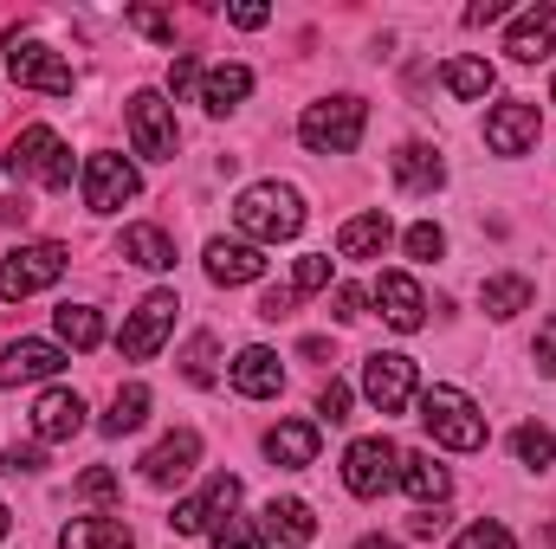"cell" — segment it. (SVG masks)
Segmentation results:
<instances>
[{
	"mask_svg": "<svg viewBox=\"0 0 556 549\" xmlns=\"http://www.w3.org/2000/svg\"><path fill=\"white\" fill-rule=\"evenodd\" d=\"M389 240H395V227H389L382 207H376V214H356V220L337 227V253H343V259H382Z\"/></svg>",
	"mask_w": 556,
	"mask_h": 549,
	"instance_id": "d6986e66",
	"label": "cell"
},
{
	"mask_svg": "<svg viewBox=\"0 0 556 549\" xmlns=\"http://www.w3.org/2000/svg\"><path fill=\"white\" fill-rule=\"evenodd\" d=\"M59 549H130V524L124 518H72L59 531Z\"/></svg>",
	"mask_w": 556,
	"mask_h": 549,
	"instance_id": "d4e9b609",
	"label": "cell"
},
{
	"mask_svg": "<svg viewBox=\"0 0 556 549\" xmlns=\"http://www.w3.org/2000/svg\"><path fill=\"white\" fill-rule=\"evenodd\" d=\"M233 388L247 395V401H273L278 388H285V362H278L273 349H240V362H233Z\"/></svg>",
	"mask_w": 556,
	"mask_h": 549,
	"instance_id": "ffe728a7",
	"label": "cell"
},
{
	"mask_svg": "<svg viewBox=\"0 0 556 549\" xmlns=\"http://www.w3.org/2000/svg\"><path fill=\"white\" fill-rule=\"evenodd\" d=\"M330 304H337V317H343V323H356V317H363V291H356V284H337V291H330Z\"/></svg>",
	"mask_w": 556,
	"mask_h": 549,
	"instance_id": "bcb514c9",
	"label": "cell"
},
{
	"mask_svg": "<svg viewBox=\"0 0 556 549\" xmlns=\"http://www.w3.org/2000/svg\"><path fill=\"white\" fill-rule=\"evenodd\" d=\"M389 168H395V181H402L408 194H433V188L446 181V162H440L427 142H408V149H395V162H389Z\"/></svg>",
	"mask_w": 556,
	"mask_h": 549,
	"instance_id": "cb8c5ba5",
	"label": "cell"
},
{
	"mask_svg": "<svg viewBox=\"0 0 556 549\" xmlns=\"http://www.w3.org/2000/svg\"><path fill=\"white\" fill-rule=\"evenodd\" d=\"M291 310H298V291H291V284H273V291L260 297V317H266V323H278V317H291Z\"/></svg>",
	"mask_w": 556,
	"mask_h": 549,
	"instance_id": "f6af8a7d",
	"label": "cell"
},
{
	"mask_svg": "<svg viewBox=\"0 0 556 549\" xmlns=\"http://www.w3.org/2000/svg\"><path fill=\"white\" fill-rule=\"evenodd\" d=\"M7 531H13V518H7V505H0V537H7Z\"/></svg>",
	"mask_w": 556,
	"mask_h": 549,
	"instance_id": "f5cc1de1",
	"label": "cell"
},
{
	"mask_svg": "<svg viewBox=\"0 0 556 549\" xmlns=\"http://www.w3.org/2000/svg\"><path fill=\"white\" fill-rule=\"evenodd\" d=\"M207 278L214 284H253V278H266V253L247 240H207Z\"/></svg>",
	"mask_w": 556,
	"mask_h": 549,
	"instance_id": "ac0fdd59",
	"label": "cell"
},
{
	"mask_svg": "<svg viewBox=\"0 0 556 549\" xmlns=\"http://www.w3.org/2000/svg\"><path fill=\"white\" fill-rule=\"evenodd\" d=\"M415 505H446V491H453V472L440 465V459H427V452H402V478H395Z\"/></svg>",
	"mask_w": 556,
	"mask_h": 549,
	"instance_id": "603a6c76",
	"label": "cell"
},
{
	"mask_svg": "<svg viewBox=\"0 0 556 549\" xmlns=\"http://www.w3.org/2000/svg\"><path fill=\"white\" fill-rule=\"evenodd\" d=\"M137 168L124 162V155H91L85 162V207L91 214H117L124 201H137Z\"/></svg>",
	"mask_w": 556,
	"mask_h": 549,
	"instance_id": "7c38bea8",
	"label": "cell"
},
{
	"mask_svg": "<svg viewBox=\"0 0 556 549\" xmlns=\"http://www.w3.org/2000/svg\"><path fill=\"white\" fill-rule=\"evenodd\" d=\"M479 304H485V317H518V310H531V278L525 272H498L479 284Z\"/></svg>",
	"mask_w": 556,
	"mask_h": 549,
	"instance_id": "f546056e",
	"label": "cell"
},
{
	"mask_svg": "<svg viewBox=\"0 0 556 549\" xmlns=\"http://www.w3.org/2000/svg\"><path fill=\"white\" fill-rule=\"evenodd\" d=\"M233 511H240V478H233V472H220L201 498H181V505H175L168 531H175V537H194V531H207V524H227Z\"/></svg>",
	"mask_w": 556,
	"mask_h": 549,
	"instance_id": "8fae6325",
	"label": "cell"
},
{
	"mask_svg": "<svg viewBox=\"0 0 556 549\" xmlns=\"http://www.w3.org/2000/svg\"><path fill=\"white\" fill-rule=\"evenodd\" d=\"M247 91H253V72H247V65H214V72L201 78V104H207V117H227Z\"/></svg>",
	"mask_w": 556,
	"mask_h": 549,
	"instance_id": "83f0119b",
	"label": "cell"
},
{
	"mask_svg": "<svg viewBox=\"0 0 556 549\" xmlns=\"http://www.w3.org/2000/svg\"><path fill=\"white\" fill-rule=\"evenodd\" d=\"M194 459H201V433L181 426V433H168V439H155V446L142 452V478H149V485H175V478L194 472Z\"/></svg>",
	"mask_w": 556,
	"mask_h": 549,
	"instance_id": "5bb4252c",
	"label": "cell"
},
{
	"mask_svg": "<svg viewBox=\"0 0 556 549\" xmlns=\"http://www.w3.org/2000/svg\"><path fill=\"white\" fill-rule=\"evenodd\" d=\"M124 117H130V142H137V155H149V162H175L181 130H175V111H168L162 91H137Z\"/></svg>",
	"mask_w": 556,
	"mask_h": 549,
	"instance_id": "ba28073f",
	"label": "cell"
},
{
	"mask_svg": "<svg viewBox=\"0 0 556 549\" xmlns=\"http://www.w3.org/2000/svg\"><path fill=\"white\" fill-rule=\"evenodd\" d=\"M376 304H382V323L389 330H420L427 323V297L408 272H382L376 278Z\"/></svg>",
	"mask_w": 556,
	"mask_h": 549,
	"instance_id": "e0dca14e",
	"label": "cell"
},
{
	"mask_svg": "<svg viewBox=\"0 0 556 549\" xmlns=\"http://www.w3.org/2000/svg\"><path fill=\"white\" fill-rule=\"evenodd\" d=\"M52 330H59V343H72V349H98V343H104V317H98L91 304H59V310H52Z\"/></svg>",
	"mask_w": 556,
	"mask_h": 549,
	"instance_id": "4dcf8cb0",
	"label": "cell"
},
{
	"mask_svg": "<svg viewBox=\"0 0 556 549\" xmlns=\"http://www.w3.org/2000/svg\"><path fill=\"white\" fill-rule=\"evenodd\" d=\"M7 72H13V85L46 91V98H72V91H78L72 65H65L52 46H39V39H13V46H7Z\"/></svg>",
	"mask_w": 556,
	"mask_h": 549,
	"instance_id": "52a82bcc",
	"label": "cell"
},
{
	"mask_svg": "<svg viewBox=\"0 0 556 549\" xmlns=\"http://www.w3.org/2000/svg\"><path fill=\"white\" fill-rule=\"evenodd\" d=\"M291 291H298V297H304V291H330V253H304L298 272H291Z\"/></svg>",
	"mask_w": 556,
	"mask_h": 549,
	"instance_id": "d590c367",
	"label": "cell"
},
{
	"mask_svg": "<svg viewBox=\"0 0 556 549\" xmlns=\"http://www.w3.org/2000/svg\"><path fill=\"white\" fill-rule=\"evenodd\" d=\"M130 26L149 33V39H162V46H175V20H168V13H155V7H130Z\"/></svg>",
	"mask_w": 556,
	"mask_h": 549,
	"instance_id": "f35d334b",
	"label": "cell"
},
{
	"mask_svg": "<svg viewBox=\"0 0 556 549\" xmlns=\"http://www.w3.org/2000/svg\"><path fill=\"white\" fill-rule=\"evenodd\" d=\"M395 478H402V446H395L389 433H369V439H356V446L343 452V485H350L356 498H382Z\"/></svg>",
	"mask_w": 556,
	"mask_h": 549,
	"instance_id": "5b68a950",
	"label": "cell"
},
{
	"mask_svg": "<svg viewBox=\"0 0 556 549\" xmlns=\"http://www.w3.org/2000/svg\"><path fill=\"white\" fill-rule=\"evenodd\" d=\"M505 52H511L518 65H538L544 52H556V0H544V7H531V13H518V20H511Z\"/></svg>",
	"mask_w": 556,
	"mask_h": 549,
	"instance_id": "2e32d148",
	"label": "cell"
},
{
	"mask_svg": "<svg viewBox=\"0 0 556 549\" xmlns=\"http://www.w3.org/2000/svg\"><path fill=\"white\" fill-rule=\"evenodd\" d=\"M26 214H33L26 201H0V220H7V227H13V220H26Z\"/></svg>",
	"mask_w": 556,
	"mask_h": 549,
	"instance_id": "f907efd6",
	"label": "cell"
},
{
	"mask_svg": "<svg viewBox=\"0 0 556 549\" xmlns=\"http://www.w3.org/2000/svg\"><path fill=\"white\" fill-rule=\"evenodd\" d=\"M266 452H273V465H285V472L317 465V426L311 420H278L273 433H266Z\"/></svg>",
	"mask_w": 556,
	"mask_h": 549,
	"instance_id": "7402d4cb",
	"label": "cell"
},
{
	"mask_svg": "<svg viewBox=\"0 0 556 549\" xmlns=\"http://www.w3.org/2000/svg\"><path fill=\"white\" fill-rule=\"evenodd\" d=\"M440 78H446V91H453L459 104H479V98H492V85H498V72H492L485 59H446Z\"/></svg>",
	"mask_w": 556,
	"mask_h": 549,
	"instance_id": "f1b7e54d",
	"label": "cell"
},
{
	"mask_svg": "<svg viewBox=\"0 0 556 549\" xmlns=\"http://www.w3.org/2000/svg\"><path fill=\"white\" fill-rule=\"evenodd\" d=\"M453 549H518V544H511L505 524H472V531H459V544Z\"/></svg>",
	"mask_w": 556,
	"mask_h": 549,
	"instance_id": "74e56055",
	"label": "cell"
},
{
	"mask_svg": "<svg viewBox=\"0 0 556 549\" xmlns=\"http://www.w3.org/2000/svg\"><path fill=\"white\" fill-rule=\"evenodd\" d=\"M420 426L433 433V446H446V452H479L485 446V413L472 408L459 388H427L420 395Z\"/></svg>",
	"mask_w": 556,
	"mask_h": 549,
	"instance_id": "3957f363",
	"label": "cell"
},
{
	"mask_svg": "<svg viewBox=\"0 0 556 549\" xmlns=\"http://www.w3.org/2000/svg\"><path fill=\"white\" fill-rule=\"evenodd\" d=\"M363 124H369V104L363 98H324V104H311L304 117H298V137L311 155H350L356 142H363Z\"/></svg>",
	"mask_w": 556,
	"mask_h": 549,
	"instance_id": "7a4b0ae2",
	"label": "cell"
},
{
	"mask_svg": "<svg viewBox=\"0 0 556 549\" xmlns=\"http://www.w3.org/2000/svg\"><path fill=\"white\" fill-rule=\"evenodd\" d=\"M317 413H324L330 426H343V420H350V382H324V395H317Z\"/></svg>",
	"mask_w": 556,
	"mask_h": 549,
	"instance_id": "ab89813d",
	"label": "cell"
},
{
	"mask_svg": "<svg viewBox=\"0 0 556 549\" xmlns=\"http://www.w3.org/2000/svg\"><path fill=\"white\" fill-rule=\"evenodd\" d=\"M511 452L525 459V465H556V433L538 420V426H518L511 433Z\"/></svg>",
	"mask_w": 556,
	"mask_h": 549,
	"instance_id": "d6a6232c",
	"label": "cell"
},
{
	"mask_svg": "<svg viewBox=\"0 0 556 549\" xmlns=\"http://www.w3.org/2000/svg\"><path fill=\"white\" fill-rule=\"evenodd\" d=\"M39 465H46V452H39V446H7V452H0V472H7V478L39 472Z\"/></svg>",
	"mask_w": 556,
	"mask_h": 549,
	"instance_id": "7bdbcfd3",
	"label": "cell"
},
{
	"mask_svg": "<svg viewBox=\"0 0 556 549\" xmlns=\"http://www.w3.org/2000/svg\"><path fill=\"white\" fill-rule=\"evenodd\" d=\"M175 310H181V304H175V291H149L137 310H130V323H124L117 349H124L130 362H149V356L162 349V336L175 330Z\"/></svg>",
	"mask_w": 556,
	"mask_h": 549,
	"instance_id": "9c48e42d",
	"label": "cell"
},
{
	"mask_svg": "<svg viewBox=\"0 0 556 549\" xmlns=\"http://www.w3.org/2000/svg\"><path fill=\"white\" fill-rule=\"evenodd\" d=\"M214 549H266V531L253 518H227V524H214Z\"/></svg>",
	"mask_w": 556,
	"mask_h": 549,
	"instance_id": "e575fe53",
	"label": "cell"
},
{
	"mask_svg": "<svg viewBox=\"0 0 556 549\" xmlns=\"http://www.w3.org/2000/svg\"><path fill=\"white\" fill-rule=\"evenodd\" d=\"M85 426V401L72 395V388H46L39 401H33V433L39 439H72Z\"/></svg>",
	"mask_w": 556,
	"mask_h": 549,
	"instance_id": "44dd1931",
	"label": "cell"
},
{
	"mask_svg": "<svg viewBox=\"0 0 556 549\" xmlns=\"http://www.w3.org/2000/svg\"><path fill=\"white\" fill-rule=\"evenodd\" d=\"M59 369H65V349H59V343H46V336H20V343H7V349H0V388L46 382V375H59Z\"/></svg>",
	"mask_w": 556,
	"mask_h": 549,
	"instance_id": "4fadbf2b",
	"label": "cell"
},
{
	"mask_svg": "<svg viewBox=\"0 0 556 549\" xmlns=\"http://www.w3.org/2000/svg\"><path fill=\"white\" fill-rule=\"evenodd\" d=\"M446 531V505H420L415 518H408V537H420V544H433Z\"/></svg>",
	"mask_w": 556,
	"mask_h": 549,
	"instance_id": "b9f144b4",
	"label": "cell"
},
{
	"mask_svg": "<svg viewBox=\"0 0 556 549\" xmlns=\"http://www.w3.org/2000/svg\"><path fill=\"white\" fill-rule=\"evenodd\" d=\"M538 369H544V375H556V317L538 330Z\"/></svg>",
	"mask_w": 556,
	"mask_h": 549,
	"instance_id": "7dc6e473",
	"label": "cell"
},
{
	"mask_svg": "<svg viewBox=\"0 0 556 549\" xmlns=\"http://www.w3.org/2000/svg\"><path fill=\"white\" fill-rule=\"evenodd\" d=\"M266 537H278V544L304 549L311 537H317V518H311V505L304 498H273L266 505Z\"/></svg>",
	"mask_w": 556,
	"mask_h": 549,
	"instance_id": "4316f807",
	"label": "cell"
},
{
	"mask_svg": "<svg viewBox=\"0 0 556 549\" xmlns=\"http://www.w3.org/2000/svg\"><path fill=\"white\" fill-rule=\"evenodd\" d=\"M233 220H240V233L247 240H298V227H304V201H298V188H285V181H253L240 201H233Z\"/></svg>",
	"mask_w": 556,
	"mask_h": 549,
	"instance_id": "6da1fadb",
	"label": "cell"
},
{
	"mask_svg": "<svg viewBox=\"0 0 556 549\" xmlns=\"http://www.w3.org/2000/svg\"><path fill=\"white\" fill-rule=\"evenodd\" d=\"M117 253H124L130 266H142V272H168V266H175V240H168L162 227H124Z\"/></svg>",
	"mask_w": 556,
	"mask_h": 549,
	"instance_id": "484cf974",
	"label": "cell"
},
{
	"mask_svg": "<svg viewBox=\"0 0 556 549\" xmlns=\"http://www.w3.org/2000/svg\"><path fill=\"white\" fill-rule=\"evenodd\" d=\"M363 395H369V408L376 413H402L408 408V395H415V362H408L402 349L369 356V362H363Z\"/></svg>",
	"mask_w": 556,
	"mask_h": 549,
	"instance_id": "30bf717a",
	"label": "cell"
},
{
	"mask_svg": "<svg viewBox=\"0 0 556 549\" xmlns=\"http://www.w3.org/2000/svg\"><path fill=\"white\" fill-rule=\"evenodd\" d=\"M492 20H505V0H479V7H466V26H492Z\"/></svg>",
	"mask_w": 556,
	"mask_h": 549,
	"instance_id": "c3c4849f",
	"label": "cell"
},
{
	"mask_svg": "<svg viewBox=\"0 0 556 549\" xmlns=\"http://www.w3.org/2000/svg\"><path fill=\"white\" fill-rule=\"evenodd\" d=\"M233 26H247V33H253V26H266V7H260V0H247V7H233Z\"/></svg>",
	"mask_w": 556,
	"mask_h": 549,
	"instance_id": "681fc988",
	"label": "cell"
},
{
	"mask_svg": "<svg viewBox=\"0 0 556 549\" xmlns=\"http://www.w3.org/2000/svg\"><path fill=\"white\" fill-rule=\"evenodd\" d=\"M356 549H402V544H389V537H363Z\"/></svg>",
	"mask_w": 556,
	"mask_h": 549,
	"instance_id": "816d5d0a",
	"label": "cell"
},
{
	"mask_svg": "<svg viewBox=\"0 0 556 549\" xmlns=\"http://www.w3.org/2000/svg\"><path fill=\"white\" fill-rule=\"evenodd\" d=\"M7 175H13V181H39V188L65 194V188H72V149L59 142V130L33 124V130H20L13 149H7Z\"/></svg>",
	"mask_w": 556,
	"mask_h": 549,
	"instance_id": "277c9868",
	"label": "cell"
},
{
	"mask_svg": "<svg viewBox=\"0 0 556 549\" xmlns=\"http://www.w3.org/2000/svg\"><path fill=\"white\" fill-rule=\"evenodd\" d=\"M181 375H188L194 388H214V336H207V330L188 336V349H181Z\"/></svg>",
	"mask_w": 556,
	"mask_h": 549,
	"instance_id": "836d02e7",
	"label": "cell"
},
{
	"mask_svg": "<svg viewBox=\"0 0 556 549\" xmlns=\"http://www.w3.org/2000/svg\"><path fill=\"white\" fill-rule=\"evenodd\" d=\"M78 498H91V505H111V498H117V472H104V465H91V472L78 478Z\"/></svg>",
	"mask_w": 556,
	"mask_h": 549,
	"instance_id": "60d3db41",
	"label": "cell"
},
{
	"mask_svg": "<svg viewBox=\"0 0 556 549\" xmlns=\"http://www.w3.org/2000/svg\"><path fill=\"white\" fill-rule=\"evenodd\" d=\"M201 85V65H194V52H175V65H168V91L181 98V91H194Z\"/></svg>",
	"mask_w": 556,
	"mask_h": 549,
	"instance_id": "ee69618b",
	"label": "cell"
},
{
	"mask_svg": "<svg viewBox=\"0 0 556 549\" xmlns=\"http://www.w3.org/2000/svg\"><path fill=\"white\" fill-rule=\"evenodd\" d=\"M538 130H544V124H538V104H525V98H518V104H498V111L485 117V149H492V155H525V149L538 142Z\"/></svg>",
	"mask_w": 556,
	"mask_h": 549,
	"instance_id": "9a60e30c",
	"label": "cell"
},
{
	"mask_svg": "<svg viewBox=\"0 0 556 549\" xmlns=\"http://www.w3.org/2000/svg\"><path fill=\"white\" fill-rule=\"evenodd\" d=\"M402 246H408V259H440V253H446V233H440L433 220H415Z\"/></svg>",
	"mask_w": 556,
	"mask_h": 549,
	"instance_id": "8d00e7d4",
	"label": "cell"
},
{
	"mask_svg": "<svg viewBox=\"0 0 556 549\" xmlns=\"http://www.w3.org/2000/svg\"><path fill=\"white\" fill-rule=\"evenodd\" d=\"M551 98H556V85H551Z\"/></svg>",
	"mask_w": 556,
	"mask_h": 549,
	"instance_id": "db71d44e",
	"label": "cell"
},
{
	"mask_svg": "<svg viewBox=\"0 0 556 549\" xmlns=\"http://www.w3.org/2000/svg\"><path fill=\"white\" fill-rule=\"evenodd\" d=\"M142 420H149V388H142V382H130V388H117V395H111V413H104L98 426L117 439V433H137Z\"/></svg>",
	"mask_w": 556,
	"mask_h": 549,
	"instance_id": "1f68e13d",
	"label": "cell"
},
{
	"mask_svg": "<svg viewBox=\"0 0 556 549\" xmlns=\"http://www.w3.org/2000/svg\"><path fill=\"white\" fill-rule=\"evenodd\" d=\"M59 278H65V246L59 240H39V246H20V253L0 259V297L13 304V297H33V291H46Z\"/></svg>",
	"mask_w": 556,
	"mask_h": 549,
	"instance_id": "8992f818",
	"label": "cell"
}]
</instances>
